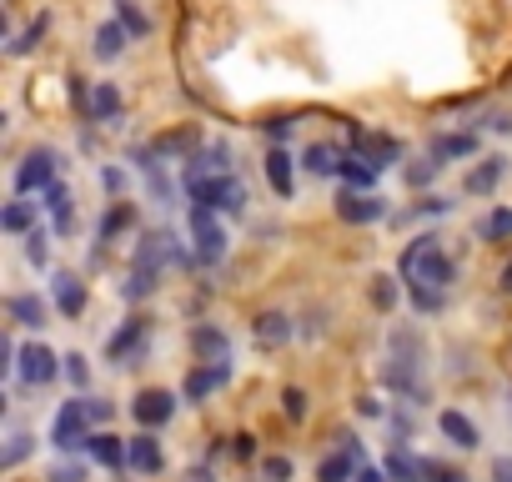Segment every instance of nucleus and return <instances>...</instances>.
<instances>
[{"instance_id":"aec40b11","label":"nucleus","mask_w":512,"mask_h":482,"mask_svg":"<svg viewBox=\"0 0 512 482\" xmlns=\"http://www.w3.org/2000/svg\"><path fill=\"white\" fill-rule=\"evenodd\" d=\"M251 337L262 342V347H282L292 337V317L287 312H262V317L251 322Z\"/></svg>"},{"instance_id":"bb28decb","label":"nucleus","mask_w":512,"mask_h":482,"mask_svg":"<svg viewBox=\"0 0 512 482\" xmlns=\"http://www.w3.org/2000/svg\"><path fill=\"white\" fill-rule=\"evenodd\" d=\"M377 161H367V156H347V166H342V176H347V186H357V191H372L377 186Z\"/></svg>"},{"instance_id":"49530a36","label":"nucleus","mask_w":512,"mask_h":482,"mask_svg":"<svg viewBox=\"0 0 512 482\" xmlns=\"http://www.w3.org/2000/svg\"><path fill=\"white\" fill-rule=\"evenodd\" d=\"M292 126H297V121H282V116H277V121H267L262 131H267L272 141H287V136H292Z\"/></svg>"},{"instance_id":"6ab92c4d","label":"nucleus","mask_w":512,"mask_h":482,"mask_svg":"<svg viewBox=\"0 0 512 482\" xmlns=\"http://www.w3.org/2000/svg\"><path fill=\"white\" fill-rule=\"evenodd\" d=\"M302 166H307L312 176H342L347 156H342V146H332V141H317V146H307Z\"/></svg>"},{"instance_id":"a19ab883","label":"nucleus","mask_w":512,"mask_h":482,"mask_svg":"<svg viewBox=\"0 0 512 482\" xmlns=\"http://www.w3.org/2000/svg\"><path fill=\"white\" fill-rule=\"evenodd\" d=\"M437 171H442V161L432 156V161H417V166H407V181H412V186H427Z\"/></svg>"},{"instance_id":"4468645a","label":"nucleus","mask_w":512,"mask_h":482,"mask_svg":"<svg viewBox=\"0 0 512 482\" xmlns=\"http://www.w3.org/2000/svg\"><path fill=\"white\" fill-rule=\"evenodd\" d=\"M357 472H362V457L352 447H337V452H327L317 462V482H352Z\"/></svg>"},{"instance_id":"c756f323","label":"nucleus","mask_w":512,"mask_h":482,"mask_svg":"<svg viewBox=\"0 0 512 482\" xmlns=\"http://www.w3.org/2000/svg\"><path fill=\"white\" fill-rule=\"evenodd\" d=\"M0 226H6L11 236L31 231V226H36V201H11L6 211H0Z\"/></svg>"},{"instance_id":"ea45409f","label":"nucleus","mask_w":512,"mask_h":482,"mask_svg":"<svg viewBox=\"0 0 512 482\" xmlns=\"http://www.w3.org/2000/svg\"><path fill=\"white\" fill-rule=\"evenodd\" d=\"M422 477H427V482H467L457 467H442V462H432V457H422Z\"/></svg>"},{"instance_id":"f3484780","label":"nucleus","mask_w":512,"mask_h":482,"mask_svg":"<svg viewBox=\"0 0 512 482\" xmlns=\"http://www.w3.org/2000/svg\"><path fill=\"white\" fill-rule=\"evenodd\" d=\"M437 427H442V437H447L452 447H462V452H472V447H482V437H477V427H472V417H462L457 407H447V412L437 417Z\"/></svg>"},{"instance_id":"7ed1b4c3","label":"nucleus","mask_w":512,"mask_h":482,"mask_svg":"<svg viewBox=\"0 0 512 482\" xmlns=\"http://www.w3.org/2000/svg\"><path fill=\"white\" fill-rule=\"evenodd\" d=\"M191 252L196 267H221L226 262V226L216 221V206H191Z\"/></svg>"},{"instance_id":"f8f14e48","label":"nucleus","mask_w":512,"mask_h":482,"mask_svg":"<svg viewBox=\"0 0 512 482\" xmlns=\"http://www.w3.org/2000/svg\"><path fill=\"white\" fill-rule=\"evenodd\" d=\"M126 462L136 467V472H146V477H156L161 467H166V452H161V442H156V432L146 427L141 437H131L126 442Z\"/></svg>"},{"instance_id":"e433bc0d","label":"nucleus","mask_w":512,"mask_h":482,"mask_svg":"<svg viewBox=\"0 0 512 482\" xmlns=\"http://www.w3.org/2000/svg\"><path fill=\"white\" fill-rule=\"evenodd\" d=\"M292 472H297V467H292V457H282V452L262 462V477H267V482H292Z\"/></svg>"},{"instance_id":"37998d69","label":"nucleus","mask_w":512,"mask_h":482,"mask_svg":"<svg viewBox=\"0 0 512 482\" xmlns=\"http://www.w3.org/2000/svg\"><path fill=\"white\" fill-rule=\"evenodd\" d=\"M26 452H31V432H16V437H11V447H6V467L26 462Z\"/></svg>"},{"instance_id":"20e7f679","label":"nucleus","mask_w":512,"mask_h":482,"mask_svg":"<svg viewBox=\"0 0 512 482\" xmlns=\"http://www.w3.org/2000/svg\"><path fill=\"white\" fill-rule=\"evenodd\" d=\"M91 412H86V397H71V402H61V412H56V427H51V442L61 447V452H76V447H86L91 442Z\"/></svg>"},{"instance_id":"1a4fd4ad","label":"nucleus","mask_w":512,"mask_h":482,"mask_svg":"<svg viewBox=\"0 0 512 482\" xmlns=\"http://www.w3.org/2000/svg\"><path fill=\"white\" fill-rule=\"evenodd\" d=\"M226 382H231V362H201V367L181 382V397L201 407V402H206L216 387H226Z\"/></svg>"},{"instance_id":"3c124183","label":"nucleus","mask_w":512,"mask_h":482,"mask_svg":"<svg viewBox=\"0 0 512 482\" xmlns=\"http://www.w3.org/2000/svg\"><path fill=\"white\" fill-rule=\"evenodd\" d=\"M357 412H362V417H382V402H377V397H362Z\"/></svg>"},{"instance_id":"4c0bfd02","label":"nucleus","mask_w":512,"mask_h":482,"mask_svg":"<svg viewBox=\"0 0 512 482\" xmlns=\"http://www.w3.org/2000/svg\"><path fill=\"white\" fill-rule=\"evenodd\" d=\"M407 297H412L422 312H437V307H442V287H417V282H412V287H407Z\"/></svg>"},{"instance_id":"0eeeda50","label":"nucleus","mask_w":512,"mask_h":482,"mask_svg":"<svg viewBox=\"0 0 512 482\" xmlns=\"http://www.w3.org/2000/svg\"><path fill=\"white\" fill-rule=\"evenodd\" d=\"M61 362H66V357H56V352H51V347H41V342H31V347H21V352H16V372H21L31 387H46V382H56Z\"/></svg>"},{"instance_id":"a211bd4d","label":"nucleus","mask_w":512,"mask_h":482,"mask_svg":"<svg viewBox=\"0 0 512 482\" xmlns=\"http://www.w3.org/2000/svg\"><path fill=\"white\" fill-rule=\"evenodd\" d=\"M121 116V86L116 81H96L91 86V111H86V121H116Z\"/></svg>"},{"instance_id":"c85d7f7f","label":"nucleus","mask_w":512,"mask_h":482,"mask_svg":"<svg viewBox=\"0 0 512 482\" xmlns=\"http://www.w3.org/2000/svg\"><path fill=\"white\" fill-rule=\"evenodd\" d=\"M116 21H121L136 41H146V36H151V16L136 6V0H116Z\"/></svg>"},{"instance_id":"dca6fc26","label":"nucleus","mask_w":512,"mask_h":482,"mask_svg":"<svg viewBox=\"0 0 512 482\" xmlns=\"http://www.w3.org/2000/svg\"><path fill=\"white\" fill-rule=\"evenodd\" d=\"M191 347H196L201 362H231V342H226V332L211 327V322H201V327L191 332Z\"/></svg>"},{"instance_id":"ddd939ff","label":"nucleus","mask_w":512,"mask_h":482,"mask_svg":"<svg viewBox=\"0 0 512 482\" xmlns=\"http://www.w3.org/2000/svg\"><path fill=\"white\" fill-rule=\"evenodd\" d=\"M51 292H56V307H61V317H81V312H86V282H81L76 272H56Z\"/></svg>"},{"instance_id":"2eb2a0df","label":"nucleus","mask_w":512,"mask_h":482,"mask_svg":"<svg viewBox=\"0 0 512 482\" xmlns=\"http://www.w3.org/2000/svg\"><path fill=\"white\" fill-rule=\"evenodd\" d=\"M6 307H11V322H21V327H36L41 332L51 322V302H41L36 292H16Z\"/></svg>"},{"instance_id":"b1692460","label":"nucleus","mask_w":512,"mask_h":482,"mask_svg":"<svg viewBox=\"0 0 512 482\" xmlns=\"http://www.w3.org/2000/svg\"><path fill=\"white\" fill-rule=\"evenodd\" d=\"M502 176H507V161H502V156H487L482 166H472L467 191H472V196H487V191H497V186H502Z\"/></svg>"},{"instance_id":"f03ea898","label":"nucleus","mask_w":512,"mask_h":482,"mask_svg":"<svg viewBox=\"0 0 512 482\" xmlns=\"http://www.w3.org/2000/svg\"><path fill=\"white\" fill-rule=\"evenodd\" d=\"M402 287H447L452 277H457V267H452V257L437 247V236H417L412 247L402 252Z\"/></svg>"},{"instance_id":"393cba45","label":"nucleus","mask_w":512,"mask_h":482,"mask_svg":"<svg viewBox=\"0 0 512 482\" xmlns=\"http://www.w3.org/2000/svg\"><path fill=\"white\" fill-rule=\"evenodd\" d=\"M41 206L51 211V221H56V231H71V226H76V216H71V191H66L61 181H51V186L41 191Z\"/></svg>"},{"instance_id":"a878e982","label":"nucleus","mask_w":512,"mask_h":482,"mask_svg":"<svg viewBox=\"0 0 512 482\" xmlns=\"http://www.w3.org/2000/svg\"><path fill=\"white\" fill-rule=\"evenodd\" d=\"M382 472H387V482H427V477H422V457H412L407 447H392Z\"/></svg>"},{"instance_id":"9b49d317","label":"nucleus","mask_w":512,"mask_h":482,"mask_svg":"<svg viewBox=\"0 0 512 482\" xmlns=\"http://www.w3.org/2000/svg\"><path fill=\"white\" fill-rule=\"evenodd\" d=\"M221 171H231V151H226V146H206V151H196V156L186 161V191L201 186V181H211V176H221Z\"/></svg>"},{"instance_id":"f704fd0d","label":"nucleus","mask_w":512,"mask_h":482,"mask_svg":"<svg viewBox=\"0 0 512 482\" xmlns=\"http://www.w3.org/2000/svg\"><path fill=\"white\" fill-rule=\"evenodd\" d=\"M482 236H487V241H507V236H512V211L497 206V211L482 221Z\"/></svg>"},{"instance_id":"c03bdc74","label":"nucleus","mask_w":512,"mask_h":482,"mask_svg":"<svg viewBox=\"0 0 512 482\" xmlns=\"http://www.w3.org/2000/svg\"><path fill=\"white\" fill-rule=\"evenodd\" d=\"M66 377H71L76 387H86V377H91V367H86V357H81V352H71V357H66Z\"/></svg>"},{"instance_id":"c9c22d12","label":"nucleus","mask_w":512,"mask_h":482,"mask_svg":"<svg viewBox=\"0 0 512 482\" xmlns=\"http://www.w3.org/2000/svg\"><path fill=\"white\" fill-rule=\"evenodd\" d=\"M372 302H377L382 312H392V307H397V282H392V277H372Z\"/></svg>"},{"instance_id":"473e14b6","label":"nucleus","mask_w":512,"mask_h":482,"mask_svg":"<svg viewBox=\"0 0 512 482\" xmlns=\"http://www.w3.org/2000/svg\"><path fill=\"white\" fill-rule=\"evenodd\" d=\"M26 257H31V267H46V257H51V236H46V226H31V231H26Z\"/></svg>"},{"instance_id":"cd10ccee","label":"nucleus","mask_w":512,"mask_h":482,"mask_svg":"<svg viewBox=\"0 0 512 482\" xmlns=\"http://www.w3.org/2000/svg\"><path fill=\"white\" fill-rule=\"evenodd\" d=\"M156 287H161V272H141V267H131V277L121 282V297H126V302H146Z\"/></svg>"},{"instance_id":"6e6552de","label":"nucleus","mask_w":512,"mask_h":482,"mask_svg":"<svg viewBox=\"0 0 512 482\" xmlns=\"http://www.w3.org/2000/svg\"><path fill=\"white\" fill-rule=\"evenodd\" d=\"M337 216L352 221V226H372V221L387 216V201H382L377 191H357V186H352V191L337 196Z\"/></svg>"},{"instance_id":"a18cd8bd","label":"nucleus","mask_w":512,"mask_h":482,"mask_svg":"<svg viewBox=\"0 0 512 482\" xmlns=\"http://www.w3.org/2000/svg\"><path fill=\"white\" fill-rule=\"evenodd\" d=\"M231 452H236L241 462H251V457H256V437H246V432H241V437H231Z\"/></svg>"},{"instance_id":"4be33fe9","label":"nucleus","mask_w":512,"mask_h":482,"mask_svg":"<svg viewBox=\"0 0 512 482\" xmlns=\"http://www.w3.org/2000/svg\"><path fill=\"white\" fill-rule=\"evenodd\" d=\"M86 452H91L101 467H116V472H121V467H131V462H126V442H121V437H111V432H91Z\"/></svg>"},{"instance_id":"6e6d98bb","label":"nucleus","mask_w":512,"mask_h":482,"mask_svg":"<svg viewBox=\"0 0 512 482\" xmlns=\"http://www.w3.org/2000/svg\"><path fill=\"white\" fill-rule=\"evenodd\" d=\"M502 292H507V297H512V262H507V267H502Z\"/></svg>"},{"instance_id":"39448f33","label":"nucleus","mask_w":512,"mask_h":482,"mask_svg":"<svg viewBox=\"0 0 512 482\" xmlns=\"http://www.w3.org/2000/svg\"><path fill=\"white\" fill-rule=\"evenodd\" d=\"M146 317H126L116 332H111V342H106V357L116 362V367H141V357H146Z\"/></svg>"},{"instance_id":"79ce46f5","label":"nucleus","mask_w":512,"mask_h":482,"mask_svg":"<svg viewBox=\"0 0 512 482\" xmlns=\"http://www.w3.org/2000/svg\"><path fill=\"white\" fill-rule=\"evenodd\" d=\"M282 402H287V417H292V422H302V417H307V392H302V387H287V392H282Z\"/></svg>"},{"instance_id":"603ef678","label":"nucleus","mask_w":512,"mask_h":482,"mask_svg":"<svg viewBox=\"0 0 512 482\" xmlns=\"http://www.w3.org/2000/svg\"><path fill=\"white\" fill-rule=\"evenodd\" d=\"M352 482H387V472H377V467H367V462H362V472H357Z\"/></svg>"},{"instance_id":"de8ad7c7","label":"nucleus","mask_w":512,"mask_h":482,"mask_svg":"<svg viewBox=\"0 0 512 482\" xmlns=\"http://www.w3.org/2000/svg\"><path fill=\"white\" fill-rule=\"evenodd\" d=\"M86 412H91V422H106V417H111V407H106L101 397H86Z\"/></svg>"},{"instance_id":"9d476101","label":"nucleus","mask_w":512,"mask_h":482,"mask_svg":"<svg viewBox=\"0 0 512 482\" xmlns=\"http://www.w3.org/2000/svg\"><path fill=\"white\" fill-rule=\"evenodd\" d=\"M171 412H176V397L171 392H161V387H146V392H136V402H131V417L141 422V427H166L171 422Z\"/></svg>"},{"instance_id":"5fc2aeb1","label":"nucleus","mask_w":512,"mask_h":482,"mask_svg":"<svg viewBox=\"0 0 512 482\" xmlns=\"http://www.w3.org/2000/svg\"><path fill=\"white\" fill-rule=\"evenodd\" d=\"M101 181H106V191H121V171H116V166H106V176H101Z\"/></svg>"},{"instance_id":"09e8293b","label":"nucleus","mask_w":512,"mask_h":482,"mask_svg":"<svg viewBox=\"0 0 512 482\" xmlns=\"http://www.w3.org/2000/svg\"><path fill=\"white\" fill-rule=\"evenodd\" d=\"M492 482H512V457H497L492 462Z\"/></svg>"},{"instance_id":"58836bf2","label":"nucleus","mask_w":512,"mask_h":482,"mask_svg":"<svg viewBox=\"0 0 512 482\" xmlns=\"http://www.w3.org/2000/svg\"><path fill=\"white\" fill-rule=\"evenodd\" d=\"M51 482H91V472H86V462H56Z\"/></svg>"},{"instance_id":"423d86ee","label":"nucleus","mask_w":512,"mask_h":482,"mask_svg":"<svg viewBox=\"0 0 512 482\" xmlns=\"http://www.w3.org/2000/svg\"><path fill=\"white\" fill-rule=\"evenodd\" d=\"M56 166H61V156H56L51 146H36V151L16 166V191H46V186L56 181Z\"/></svg>"},{"instance_id":"7c9ffc66","label":"nucleus","mask_w":512,"mask_h":482,"mask_svg":"<svg viewBox=\"0 0 512 482\" xmlns=\"http://www.w3.org/2000/svg\"><path fill=\"white\" fill-rule=\"evenodd\" d=\"M472 151H477V136H457V131H452V136H437V141H432V156H437L442 166H447L452 156H472Z\"/></svg>"},{"instance_id":"72a5a7b5","label":"nucleus","mask_w":512,"mask_h":482,"mask_svg":"<svg viewBox=\"0 0 512 482\" xmlns=\"http://www.w3.org/2000/svg\"><path fill=\"white\" fill-rule=\"evenodd\" d=\"M131 221H136V211H131V206H121V201H116V206H111V211H106V216H101V241H111V236H116V231H126V226H131Z\"/></svg>"},{"instance_id":"412c9836","label":"nucleus","mask_w":512,"mask_h":482,"mask_svg":"<svg viewBox=\"0 0 512 482\" xmlns=\"http://www.w3.org/2000/svg\"><path fill=\"white\" fill-rule=\"evenodd\" d=\"M131 41H136V36H131V31L116 21V16H111V21L96 31V46H91V51H96V61H116V56H121Z\"/></svg>"},{"instance_id":"8fccbe9b","label":"nucleus","mask_w":512,"mask_h":482,"mask_svg":"<svg viewBox=\"0 0 512 482\" xmlns=\"http://www.w3.org/2000/svg\"><path fill=\"white\" fill-rule=\"evenodd\" d=\"M487 126H492V131H497V136H512V111H502V116H492V121H487Z\"/></svg>"},{"instance_id":"f257e3e1","label":"nucleus","mask_w":512,"mask_h":482,"mask_svg":"<svg viewBox=\"0 0 512 482\" xmlns=\"http://www.w3.org/2000/svg\"><path fill=\"white\" fill-rule=\"evenodd\" d=\"M382 377H387V387H392V392H402L412 407H422V402H427V377H422V337H417L412 327H407V332H402V327L392 332V362H387V372H382Z\"/></svg>"},{"instance_id":"5701e85b","label":"nucleus","mask_w":512,"mask_h":482,"mask_svg":"<svg viewBox=\"0 0 512 482\" xmlns=\"http://www.w3.org/2000/svg\"><path fill=\"white\" fill-rule=\"evenodd\" d=\"M292 166H297V161L287 156V146H272V151H267V181H272V191H277L282 201L292 196Z\"/></svg>"},{"instance_id":"2f4dec72","label":"nucleus","mask_w":512,"mask_h":482,"mask_svg":"<svg viewBox=\"0 0 512 482\" xmlns=\"http://www.w3.org/2000/svg\"><path fill=\"white\" fill-rule=\"evenodd\" d=\"M46 31H51V16H36V21H31V26L11 41V56H31V51L41 46V36H46Z\"/></svg>"},{"instance_id":"864d4df0","label":"nucleus","mask_w":512,"mask_h":482,"mask_svg":"<svg viewBox=\"0 0 512 482\" xmlns=\"http://www.w3.org/2000/svg\"><path fill=\"white\" fill-rule=\"evenodd\" d=\"M186 482H216V472H211V467H191Z\"/></svg>"}]
</instances>
